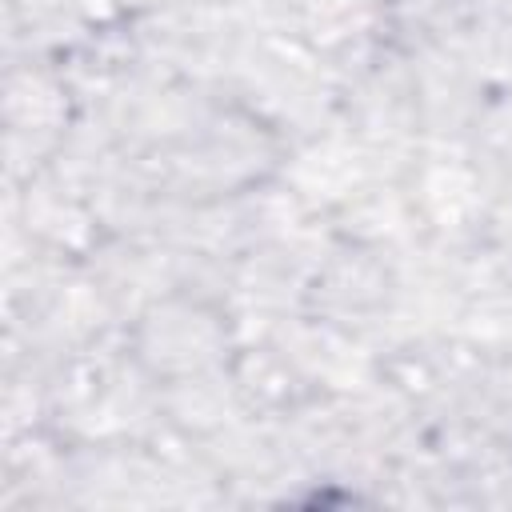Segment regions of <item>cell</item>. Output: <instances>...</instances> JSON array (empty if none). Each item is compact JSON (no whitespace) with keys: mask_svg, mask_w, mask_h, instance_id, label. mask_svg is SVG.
<instances>
[{"mask_svg":"<svg viewBox=\"0 0 512 512\" xmlns=\"http://www.w3.org/2000/svg\"><path fill=\"white\" fill-rule=\"evenodd\" d=\"M236 332L224 312L204 292L172 288L156 296L132 324V356L140 372L164 388L200 384L232 364Z\"/></svg>","mask_w":512,"mask_h":512,"instance_id":"obj_1","label":"cell"}]
</instances>
